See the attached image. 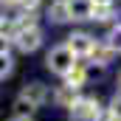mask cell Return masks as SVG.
Here are the masks:
<instances>
[{
    "label": "cell",
    "instance_id": "6da1fadb",
    "mask_svg": "<svg viewBox=\"0 0 121 121\" xmlns=\"http://www.w3.org/2000/svg\"><path fill=\"white\" fill-rule=\"evenodd\" d=\"M45 68L51 73H56V76H68L76 68V56H73V51L68 45H54L48 51V56H45Z\"/></svg>",
    "mask_w": 121,
    "mask_h": 121
},
{
    "label": "cell",
    "instance_id": "7a4b0ae2",
    "mask_svg": "<svg viewBox=\"0 0 121 121\" xmlns=\"http://www.w3.org/2000/svg\"><path fill=\"white\" fill-rule=\"evenodd\" d=\"M101 104H99V99L96 96H82L73 107H70V121H96L101 116Z\"/></svg>",
    "mask_w": 121,
    "mask_h": 121
},
{
    "label": "cell",
    "instance_id": "3957f363",
    "mask_svg": "<svg viewBox=\"0 0 121 121\" xmlns=\"http://www.w3.org/2000/svg\"><path fill=\"white\" fill-rule=\"evenodd\" d=\"M42 28L39 26H34V28H23L17 31V37H14V45H17V51H23V54H34L39 45H42Z\"/></svg>",
    "mask_w": 121,
    "mask_h": 121
},
{
    "label": "cell",
    "instance_id": "277c9868",
    "mask_svg": "<svg viewBox=\"0 0 121 121\" xmlns=\"http://www.w3.org/2000/svg\"><path fill=\"white\" fill-rule=\"evenodd\" d=\"M65 45L73 51V56H76V59H82V56L87 59V56L93 54V48H96L99 42L93 39L90 34H85V31H73V34L68 37V42H65Z\"/></svg>",
    "mask_w": 121,
    "mask_h": 121
},
{
    "label": "cell",
    "instance_id": "5b68a950",
    "mask_svg": "<svg viewBox=\"0 0 121 121\" xmlns=\"http://www.w3.org/2000/svg\"><path fill=\"white\" fill-rule=\"evenodd\" d=\"M51 96H54V93L48 90V85H42V82H28V85L20 90V99H26L31 107H37V110H39L42 104H48Z\"/></svg>",
    "mask_w": 121,
    "mask_h": 121
},
{
    "label": "cell",
    "instance_id": "8992f818",
    "mask_svg": "<svg viewBox=\"0 0 121 121\" xmlns=\"http://www.w3.org/2000/svg\"><path fill=\"white\" fill-rule=\"evenodd\" d=\"M68 11L70 20H90L93 17V0H68Z\"/></svg>",
    "mask_w": 121,
    "mask_h": 121
},
{
    "label": "cell",
    "instance_id": "52a82bcc",
    "mask_svg": "<svg viewBox=\"0 0 121 121\" xmlns=\"http://www.w3.org/2000/svg\"><path fill=\"white\" fill-rule=\"evenodd\" d=\"M76 93H79V90H73V87L62 85V87H56V90H54V96H51V99H54V104H56V107H68V110H70V107L79 101V96H76Z\"/></svg>",
    "mask_w": 121,
    "mask_h": 121
},
{
    "label": "cell",
    "instance_id": "ba28073f",
    "mask_svg": "<svg viewBox=\"0 0 121 121\" xmlns=\"http://www.w3.org/2000/svg\"><path fill=\"white\" fill-rule=\"evenodd\" d=\"M113 56H116V51H113L107 42H99V45L93 48V54L87 56V59H90L93 65H99V68H107V65L113 62Z\"/></svg>",
    "mask_w": 121,
    "mask_h": 121
},
{
    "label": "cell",
    "instance_id": "9c48e42d",
    "mask_svg": "<svg viewBox=\"0 0 121 121\" xmlns=\"http://www.w3.org/2000/svg\"><path fill=\"white\" fill-rule=\"evenodd\" d=\"M65 85H68V87H73V90L85 87V85H87V68H85L82 62H76V68L65 76Z\"/></svg>",
    "mask_w": 121,
    "mask_h": 121
},
{
    "label": "cell",
    "instance_id": "30bf717a",
    "mask_svg": "<svg viewBox=\"0 0 121 121\" xmlns=\"http://www.w3.org/2000/svg\"><path fill=\"white\" fill-rule=\"evenodd\" d=\"M48 20H51V23H68V20H70L68 0H54V3H51V9H48Z\"/></svg>",
    "mask_w": 121,
    "mask_h": 121
},
{
    "label": "cell",
    "instance_id": "8fae6325",
    "mask_svg": "<svg viewBox=\"0 0 121 121\" xmlns=\"http://www.w3.org/2000/svg\"><path fill=\"white\" fill-rule=\"evenodd\" d=\"M0 37L14 42V37H17V20L14 17H0Z\"/></svg>",
    "mask_w": 121,
    "mask_h": 121
},
{
    "label": "cell",
    "instance_id": "7c38bea8",
    "mask_svg": "<svg viewBox=\"0 0 121 121\" xmlns=\"http://www.w3.org/2000/svg\"><path fill=\"white\" fill-rule=\"evenodd\" d=\"M113 17H116L113 6H93V17L90 20H96V23H110Z\"/></svg>",
    "mask_w": 121,
    "mask_h": 121
},
{
    "label": "cell",
    "instance_id": "4fadbf2b",
    "mask_svg": "<svg viewBox=\"0 0 121 121\" xmlns=\"http://www.w3.org/2000/svg\"><path fill=\"white\" fill-rule=\"evenodd\" d=\"M107 45H110L116 54H121V23H116V26L110 28V34H107Z\"/></svg>",
    "mask_w": 121,
    "mask_h": 121
},
{
    "label": "cell",
    "instance_id": "5bb4252c",
    "mask_svg": "<svg viewBox=\"0 0 121 121\" xmlns=\"http://www.w3.org/2000/svg\"><path fill=\"white\" fill-rule=\"evenodd\" d=\"M34 110H37V107H31V104L26 101V99H20V96L14 99V116H23V118H31V113H34Z\"/></svg>",
    "mask_w": 121,
    "mask_h": 121
},
{
    "label": "cell",
    "instance_id": "9a60e30c",
    "mask_svg": "<svg viewBox=\"0 0 121 121\" xmlns=\"http://www.w3.org/2000/svg\"><path fill=\"white\" fill-rule=\"evenodd\" d=\"M11 70H14V56L11 54H0V79L11 76Z\"/></svg>",
    "mask_w": 121,
    "mask_h": 121
},
{
    "label": "cell",
    "instance_id": "2e32d148",
    "mask_svg": "<svg viewBox=\"0 0 121 121\" xmlns=\"http://www.w3.org/2000/svg\"><path fill=\"white\" fill-rule=\"evenodd\" d=\"M107 113H113V116H116V118L121 121V90L116 93L113 99H110V107H107Z\"/></svg>",
    "mask_w": 121,
    "mask_h": 121
},
{
    "label": "cell",
    "instance_id": "e0dca14e",
    "mask_svg": "<svg viewBox=\"0 0 121 121\" xmlns=\"http://www.w3.org/2000/svg\"><path fill=\"white\" fill-rule=\"evenodd\" d=\"M20 6H23L26 11H31V14H34V11H37V6H39V0H23Z\"/></svg>",
    "mask_w": 121,
    "mask_h": 121
},
{
    "label": "cell",
    "instance_id": "ac0fdd59",
    "mask_svg": "<svg viewBox=\"0 0 121 121\" xmlns=\"http://www.w3.org/2000/svg\"><path fill=\"white\" fill-rule=\"evenodd\" d=\"M96 121H118V118H116L113 113H107V110H101V116H99Z\"/></svg>",
    "mask_w": 121,
    "mask_h": 121
},
{
    "label": "cell",
    "instance_id": "d6986e66",
    "mask_svg": "<svg viewBox=\"0 0 121 121\" xmlns=\"http://www.w3.org/2000/svg\"><path fill=\"white\" fill-rule=\"evenodd\" d=\"M23 0H0V6H6V9H14V6H20Z\"/></svg>",
    "mask_w": 121,
    "mask_h": 121
},
{
    "label": "cell",
    "instance_id": "ffe728a7",
    "mask_svg": "<svg viewBox=\"0 0 121 121\" xmlns=\"http://www.w3.org/2000/svg\"><path fill=\"white\" fill-rule=\"evenodd\" d=\"M0 54H9V39L0 37Z\"/></svg>",
    "mask_w": 121,
    "mask_h": 121
},
{
    "label": "cell",
    "instance_id": "44dd1931",
    "mask_svg": "<svg viewBox=\"0 0 121 121\" xmlns=\"http://www.w3.org/2000/svg\"><path fill=\"white\" fill-rule=\"evenodd\" d=\"M93 6H113V0H93Z\"/></svg>",
    "mask_w": 121,
    "mask_h": 121
},
{
    "label": "cell",
    "instance_id": "7402d4cb",
    "mask_svg": "<svg viewBox=\"0 0 121 121\" xmlns=\"http://www.w3.org/2000/svg\"><path fill=\"white\" fill-rule=\"evenodd\" d=\"M11 121H31V118H23V116H14Z\"/></svg>",
    "mask_w": 121,
    "mask_h": 121
},
{
    "label": "cell",
    "instance_id": "603a6c76",
    "mask_svg": "<svg viewBox=\"0 0 121 121\" xmlns=\"http://www.w3.org/2000/svg\"><path fill=\"white\" fill-rule=\"evenodd\" d=\"M118 90H121V76H118Z\"/></svg>",
    "mask_w": 121,
    "mask_h": 121
}]
</instances>
